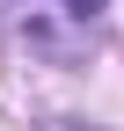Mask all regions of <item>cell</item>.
<instances>
[{"instance_id": "obj_1", "label": "cell", "mask_w": 124, "mask_h": 131, "mask_svg": "<svg viewBox=\"0 0 124 131\" xmlns=\"http://www.w3.org/2000/svg\"><path fill=\"white\" fill-rule=\"evenodd\" d=\"M7 7H15L22 44L44 51V58H58V66L88 58L95 37H102V22H110V0H7Z\"/></svg>"}]
</instances>
